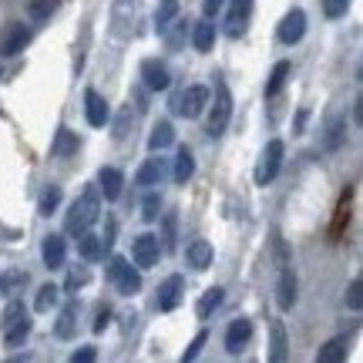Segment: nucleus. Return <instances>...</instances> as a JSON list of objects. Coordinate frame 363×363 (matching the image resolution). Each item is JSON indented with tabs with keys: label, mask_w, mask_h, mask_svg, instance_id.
I'll return each instance as SVG.
<instances>
[{
	"label": "nucleus",
	"mask_w": 363,
	"mask_h": 363,
	"mask_svg": "<svg viewBox=\"0 0 363 363\" xmlns=\"http://www.w3.org/2000/svg\"><path fill=\"white\" fill-rule=\"evenodd\" d=\"M98 216H101V199H98V189H94V185H88V189L81 192L78 202L67 208L65 233L67 235H81L84 229H91V225L98 222Z\"/></svg>",
	"instance_id": "f257e3e1"
},
{
	"label": "nucleus",
	"mask_w": 363,
	"mask_h": 363,
	"mask_svg": "<svg viewBox=\"0 0 363 363\" xmlns=\"http://www.w3.org/2000/svg\"><path fill=\"white\" fill-rule=\"evenodd\" d=\"M229 118H233V94L225 84H216V101H212V111H208V135L219 138L229 128Z\"/></svg>",
	"instance_id": "f03ea898"
},
{
	"label": "nucleus",
	"mask_w": 363,
	"mask_h": 363,
	"mask_svg": "<svg viewBox=\"0 0 363 363\" xmlns=\"http://www.w3.org/2000/svg\"><path fill=\"white\" fill-rule=\"evenodd\" d=\"M172 111L182 118H199L202 115V108L208 104V88H202V84H192V88L179 91V94H172Z\"/></svg>",
	"instance_id": "7ed1b4c3"
},
{
	"label": "nucleus",
	"mask_w": 363,
	"mask_h": 363,
	"mask_svg": "<svg viewBox=\"0 0 363 363\" xmlns=\"http://www.w3.org/2000/svg\"><path fill=\"white\" fill-rule=\"evenodd\" d=\"M108 279L115 283V289L121 293V296H135V293L142 289V276H138V269L128 266V259H121V256L111 259V266H108Z\"/></svg>",
	"instance_id": "20e7f679"
},
{
	"label": "nucleus",
	"mask_w": 363,
	"mask_h": 363,
	"mask_svg": "<svg viewBox=\"0 0 363 363\" xmlns=\"http://www.w3.org/2000/svg\"><path fill=\"white\" fill-rule=\"evenodd\" d=\"M283 152H286V145L279 142V138H272V142L262 148V158H259V165H256V185H269V182L279 175Z\"/></svg>",
	"instance_id": "39448f33"
},
{
	"label": "nucleus",
	"mask_w": 363,
	"mask_h": 363,
	"mask_svg": "<svg viewBox=\"0 0 363 363\" xmlns=\"http://www.w3.org/2000/svg\"><path fill=\"white\" fill-rule=\"evenodd\" d=\"M27 44H30V27L27 24H7L0 30V54H7V57H17V54L24 51Z\"/></svg>",
	"instance_id": "423d86ee"
},
{
	"label": "nucleus",
	"mask_w": 363,
	"mask_h": 363,
	"mask_svg": "<svg viewBox=\"0 0 363 363\" xmlns=\"http://www.w3.org/2000/svg\"><path fill=\"white\" fill-rule=\"evenodd\" d=\"M158 252H162V246H158V235H152V233L138 235V239L131 242V259H135L138 269H152L158 262Z\"/></svg>",
	"instance_id": "0eeeda50"
},
{
	"label": "nucleus",
	"mask_w": 363,
	"mask_h": 363,
	"mask_svg": "<svg viewBox=\"0 0 363 363\" xmlns=\"http://www.w3.org/2000/svg\"><path fill=\"white\" fill-rule=\"evenodd\" d=\"M276 34H279L283 44H299L303 34H306V13L299 11V7H293V11L279 21V30H276Z\"/></svg>",
	"instance_id": "6e6552de"
},
{
	"label": "nucleus",
	"mask_w": 363,
	"mask_h": 363,
	"mask_svg": "<svg viewBox=\"0 0 363 363\" xmlns=\"http://www.w3.org/2000/svg\"><path fill=\"white\" fill-rule=\"evenodd\" d=\"M182 296H185V279H182V276H169L165 283L158 286V310L162 313L175 310L182 303Z\"/></svg>",
	"instance_id": "1a4fd4ad"
},
{
	"label": "nucleus",
	"mask_w": 363,
	"mask_h": 363,
	"mask_svg": "<svg viewBox=\"0 0 363 363\" xmlns=\"http://www.w3.org/2000/svg\"><path fill=\"white\" fill-rule=\"evenodd\" d=\"M84 115H88V125L91 128H104L108 125V118H111V111H108V101H104L98 91H84Z\"/></svg>",
	"instance_id": "9d476101"
},
{
	"label": "nucleus",
	"mask_w": 363,
	"mask_h": 363,
	"mask_svg": "<svg viewBox=\"0 0 363 363\" xmlns=\"http://www.w3.org/2000/svg\"><path fill=\"white\" fill-rule=\"evenodd\" d=\"M249 13H252V0H233V11L225 17V34L229 38H242L246 34Z\"/></svg>",
	"instance_id": "9b49d317"
},
{
	"label": "nucleus",
	"mask_w": 363,
	"mask_h": 363,
	"mask_svg": "<svg viewBox=\"0 0 363 363\" xmlns=\"http://www.w3.org/2000/svg\"><path fill=\"white\" fill-rule=\"evenodd\" d=\"M249 340H252V323L249 320H233L229 323V330H225V350L229 353H242L249 347Z\"/></svg>",
	"instance_id": "f8f14e48"
},
{
	"label": "nucleus",
	"mask_w": 363,
	"mask_h": 363,
	"mask_svg": "<svg viewBox=\"0 0 363 363\" xmlns=\"http://www.w3.org/2000/svg\"><path fill=\"white\" fill-rule=\"evenodd\" d=\"M142 78H145V88H152V91H165L169 88V67L162 65V61H155V57H148L142 65Z\"/></svg>",
	"instance_id": "ddd939ff"
},
{
	"label": "nucleus",
	"mask_w": 363,
	"mask_h": 363,
	"mask_svg": "<svg viewBox=\"0 0 363 363\" xmlns=\"http://www.w3.org/2000/svg\"><path fill=\"white\" fill-rule=\"evenodd\" d=\"M40 256H44V266L48 269H61L65 266V256H67V246L61 235H48L44 246H40Z\"/></svg>",
	"instance_id": "4468645a"
},
{
	"label": "nucleus",
	"mask_w": 363,
	"mask_h": 363,
	"mask_svg": "<svg viewBox=\"0 0 363 363\" xmlns=\"http://www.w3.org/2000/svg\"><path fill=\"white\" fill-rule=\"evenodd\" d=\"M121 185H125V175H121L118 169L104 165V169L98 172V189L104 192V199H108V202H115L118 195H121Z\"/></svg>",
	"instance_id": "2eb2a0df"
},
{
	"label": "nucleus",
	"mask_w": 363,
	"mask_h": 363,
	"mask_svg": "<svg viewBox=\"0 0 363 363\" xmlns=\"http://www.w3.org/2000/svg\"><path fill=\"white\" fill-rule=\"evenodd\" d=\"M276 303H279V310H293V303H296V276L289 269L279 272V286H276Z\"/></svg>",
	"instance_id": "dca6fc26"
},
{
	"label": "nucleus",
	"mask_w": 363,
	"mask_h": 363,
	"mask_svg": "<svg viewBox=\"0 0 363 363\" xmlns=\"http://www.w3.org/2000/svg\"><path fill=\"white\" fill-rule=\"evenodd\" d=\"M192 40H195V51L199 54L212 51V44H216V24H212V17H206V21H199V24H195Z\"/></svg>",
	"instance_id": "f3484780"
},
{
	"label": "nucleus",
	"mask_w": 363,
	"mask_h": 363,
	"mask_svg": "<svg viewBox=\"0 0 363 363\" xmlns=\"http://www.w3.org/2000/svg\"><path fill=\"white\" fill-rule=\"evenodd\" d=\"M185 256H189V266H192V269H208V266H212V246H208L206 239L189 242Z\"/></svg>",
	"instance_id": "a211bd4d"
},
{
	"label": "nucleus",
	"mask_w": 363,
	"mask_h": 363,
	"mask_svg": "<svg viewBox=\"0 0 363 363\" xmlns=\"http://www.w3.org/2000/svg\"><path fill=\"white\" fill-rule=\"evenodd\" d=\"M162 175H165V162H162V158H148L142 169H138L135 182H138L142 189H152V185H158V182H162Z\"/></svg>",
	"instance_id": "6ab92c4d"
},
{
	"label": "nucleus",
	"mask_w": 363,
	"mask_h": 363,
	"mask_svg": "<svg viewBox=\"0 0 363 363\" xmlns=\"http://www.w3.org/2000/svg\"><path fill=\"white\" fill-rule=\"evenodd\" d=\"M78 252H81V259H88V262H94V259H101V252H104V239L101 235H94V233H84L78 235Z\"/></svg>",
	"instance_id": "aec40b11"
},
{
	"label": "nucleus",
	"mask_w": 363,
	"mask_h": 363,
	"mask_svg": "<svg viewBox=\"0 0 363 363\" xmlns=\"http://www.w3.org/2000/svg\"><path fill=\"white\" fill-rule=\"evenodd\" d=\"M51 152H54V158L74 155V152H78V135H74L71 128H61L57 131V138H54V145H51Z\"/></svg>",
	"instance_id": "412c9836"
},
{
	"label": "nucleus",
	"mask_w": 363,
	"mask_h": 363,
	"mask_svg": "<svg viewBox=\"0 0 363 363\" xmlns=\"http://www.w3.org/2000/svg\"><path fill=\"white\" fill-rule=\"evenodd\" d=\"M219 303H222V289H219V286H212V289H206V293H202V299L195 303V316H199V320H208L212 313L219 310Z\"/></svg>",
	"instance_id": "4be33fe9"
},
{
	"label": "nucleus",
	"mask_w": 363,
	"mask_h": 363,
	"mask_svg": "<svg viewBox=\"0 0 363 363\" xmlns=\"http://www.w3.org/2000/svg\"><path fill=\"white\" fill-rule=\"evenodd\" d=\"M172 142H175V128H172L169 121H158L155 128H152V135H148V148H152V152H162V148H169Z\"/></svg>",
	"instance_id": "5701e85b"
},
{
	"label": "nucleus",
	"mask_w": 363,
	"mask_h": 363,
	"mask_svg": "<svg viewBox=\"0 0 363 363\" xmlns=\"http://www.w3.org/2000/svg\"><path fill=\"white\" fill-rule=\"evenodd\" d=\"M272 360L276 363H283L286 357H289V350H286V347H289V343H286V326H283V320H272Z\"/></svg>",
	"instance_id": "b1692460"
},
{
	"label": "nucleus",
	"mask_w": 363,
	"mask_h": 363,
	"mask_svg": "<svg viewBox=\"0 0 363 363\" xmlns=\"http://www.w3.org/2000/svg\"><path fill=\"white\" fill-rule=\"evenodd\" d=\"M74 316H78V303L71 299L65 310H61V316H57V326H54V333H57L61 340L74 337Z\"/></svg>",
	"instance_id": "393cba45"
},
{
	"label": "nucleus",
	"mask_w": 363,
	"mask_h": 363,
	"mask_svg": "<svg viewBox=\"0 0 363 363\" xmlns=\"http://www.w3.org/2000/svg\"><path fill=\"white\" fill-rule=\"evenodd\" d=\"M27 333H30V320H27V313H24L17 323H11L4 330V347H21L27 340Z\"/></svg>",
	"instance_id": "a878e982"
},
{
	"label": "nucleus",
	"mask_w": 363,
	"mask_h": 363,
	"mask_svg": "<svg viewBox=\"0 0 363 363\" xmlns=\"http://www.w3.org/2000/svg\"><path fill=\"white\" fill-rule=\"evenodd\" d=\"M172 175H175V182H179V185H185V182L195 175V158H192V152H189V148H182L179 155H175V172H172Z\"/></svg>",
	"instance_id": "bb28decb"
},
{
	"label": "nucleus",
	"mask_w": 363,
	"mask_h": 363,
	"mask_svg": "<svg viewBox=\"0 0 363 363\" xmlns=\"http://www.w3.org/2000/svg\"><path fill=\"white\" fill-rule=\"evenodd\" d=\"M289 61H279V65L272 67V74H269V84H266V98H276L279 91L286 88V78H289Z\"/></svg>",
	"instance_id": "cd10ccee"
},
{
	"label": "nucleus",
	"mask_w": 363,
	"mask_h": 363,
	"mask_svg": "<svg viewBox=\"0 0 363 363\" xmlns=\"http://www.w3.org/2000/svg\"><path fill=\"white\" fill-rule=\"evenodd\" d=\"M175 17H179V0H162L155 11V27L158 30H169Z\"/></svg>",
	"instance_id": "c85d7f7f"
},
{
	"label": "nucleus",
	"mask_w": 363,
	"mask_h": 363,
	"mask_svg": "<svg viewBox=\"0 0 363 363\" xmlns=\"http://www.w3.org/2000/svg\"><path fill=\"white\" fill-rule=\"evenodd\" d=\"M343 357H347V340H330V343L320 347V353H316L320 363H340Z\"/></svg>",
	"instance_id": "c756f323"
},
{
	"label": "nucleus",
	"mask_w": 363,
	"mask_h": 363,
	"mask_svg": "<svg viewBox=\"0 0 363 363\" xmlns=\"http://www.w3.org/2000/svg\"><path fill=\"white\" fill-rule=\"evenodd\" d=\"M57 296H61V289H57L54 283L40 286V289H38V299H34V310H38V313H48L54 303H57Z\"/></svg>",
	"instance_id": "7c9ffc66"
},
{
	"label": "nucleus",
	"mask_w": 363,
	"mask_h": 363,
	"mask_svg": "<svg viewBox=\"0 0 363 363\" xmlns=\"http://www.w3.org/2000/svg\"><path fill=\"white\" fill-rule=\"evenodd\" d=\"M54 11H57V0H30V21L38 24H44Z\"/></svg>",
	"instance_id": "2f4dec72"
},
{
	"label": "nucleus",
	"mask_w": 363,
	"mask_h": 363,
	"mask_svg": "<svg viewBox=\"0 0 363 363\" xmlns=\"http://www.w3.org/2000/svg\"><path fill=\"white\" fill-rule=\"evenodd\" d=\"M61 206V189H57V185H51V189H48V192L40 195V206H38V212L40 216H51L54 208Z\"/></svg>",
	"instance_id": "473e14b6"
},
{
	"label": "nucleus",
	"mask_w": 363,
	"mask_h": 363,
	"mask_svg": "<svg viewBox=\"0 0 363 363\" xmlns=\"http://www.w3.org/2000/svg\"><path fill=\"white\" fill-rule=\"evenodd\" d=\"M21 316H24V303H17V299H13V303H7V310H4V316H0V326L7 330V326L17 323Z\"/></svg>",
	"instance_id": "72a5a7b5"
},
{
	"label": "nucleus",
	"mask_w": 363,
	"mask_h": 363,
	"mask_svg": "<svg viewBox=\"0 0 363 363\" xmlns=\"http://www.w3.org/2000/svg\"><path fill=\"white\" fill-rule=\"evenodd\" d=\"M347 11H350V0H323V13L330 17V21L343 17Z\"/></svg>",
	"instance_id": "f704fd0d"
},
{
	"label": "nucleus",
	"mask_w": 363,
	"mask_h": 363,
	"mask_svg": "<svg viewBox=\"0 0 363 363\" xmlns=\"http://www.w3.org/2000/svg\"><path fill=\"white\" fill-rule=\"evenodd\" d=\"M347 306H350V310H360V306H363V279H360V276H357V279L350 283V293H347Z\"/></svg>",
	"instance_id": "c9c22d12"
},
{
	"label": "nucleus",
	"mask_w": 363,
	"mask_h": 363,
	"mask_svg": "<svg viewBox=\"0 0 363 363\" xmlns=\"http://www.w3.org/2000/svg\"><path fill=\"white\" fill-rule=\"evenodd\" d=\"M158 208H162V199H158V195H148V199L142 202V219L145 222H155L158 219Z\"/></svg>",
	"instance_id": "e433bc0d"
},
{
	"label": "nucleus",
	"mask_w": 363,
	"mask_h": 363,
	"mask_svg": "<svg viewBox=\"0 0 363 363\" xmlns=\"http://www.w3.org/2000/svg\"><path fill=\"white\" fill-rule=\"evenodd\" d=\"M206 340H208V333H206V330H202V333H195L192 347H189V350L182 353V360H195V357H199V353H202V347H206Z\"/></svg>",
	"instance_id": "4c0bfd02"
},
{
	"label": "nucleus",
	"mask_w": 363,
	"mask_h": 363,
	"mask_svg": "<svg viewBox=\"0 0 363 363\" xmlns=\"http://www.w3.org/2000/svg\"><path fill=\"white\" fill-rule=\"evenodd\" d=\"M340 138H343V121L337 118V121L330 125V135H326V148H337Z\"/></svg>",
	"instance_id": "58836bf2"
},
{
	"label": "nucleus",
	"mask_w": 363,
	"mask_h": 363,
	"mask_svg": "<svg viewBox=\"0 0 363 363\" xmlns=\"http://www.w3.org/2000/svg\"><path fill=\"white\" fill-rule=\"evenodd\" d=\"M91 279V272L88 269H74L71 276H67V289H78V286H84Z\"/></svg>",
	"instance_id": "ea45409f"
},
{
	"label": "nucleus",
	"mask_w": 363,
	"mask_h": 363,
	"mask_svg": "<svg viewBox=\"0 0 363 363\" xmlns=\"http://www.w3.org/2000/svg\"><path fill=\"white\" fill-rule=\"evenodd\" d=\"M222 7H225V0H202V13H206V17H216Z\"/></svg>",
	"instance_id": "a19ab883"
},
{
	"label": "nucleus",
	"mask_w": 363,
	"mask_h": 363,
	"mask_svg": "<svg viewBox=\"0 0 363 363\" xmlns=\"http://www.w3.org/2000/svg\"><path fill=\"white\" fill-rule=\"evenodd\" d=\"M91 360H94V350H91V347H81V350L71 353V363H91Z\"/></svg>",
	"instance_id": "79ce46f5"
},
{
	"label": "nucleus",
	"mask_w": 363,
	"mask_h": 363,
	"mask_svg": "<svg viewBox=\"0 0 363 363\" xmlns=\"http://www.w3.org/2000/svg\"><path fill=\"white\" fill-rule=\"evenodd\" d=\"M108 323H111V310L104 306V310H98V320H94V333H101Z\"/></svg>",
	"instance_id": "37998d69"
},
{
	"label": "nucleus",
	"mask_w": 363,
	"mask_h": 363,
	"mask_svg": "<svg viewBox=\"0 0 363 363\" xmlns=\"http://www.w3.org/2000/svg\"><path fill=\"white\" fill-rule=\"evenodd\" d=\"M165 249H175V219L165 222Z\"/></svg>",
	"instance_id": "c03bdc74"
}]
</instances>
